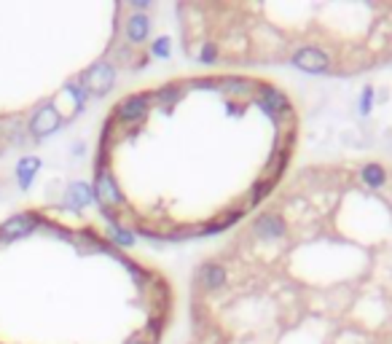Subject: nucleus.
Returning <instances> with one entry per match:
<instances>
[{
    "mask_svg": "<svg viewBox=\"0 0 392 344\" xmlns=\"http://www.w3.org/2000/svg\"><path fill=\"white\" fill-rule=\"evenodd\" d=\"M94 202H100V208L105 215H110L113 221V212L124 205V196H121L116 178L110 175V170L105 167V156L97 162V175H94Z\"/></svg>",
    "mask_w": 392,
    "mask_h": 344,
    "instance_id": "1",
    "label": "nucleus"
},
{
    "mask_svg": "<svg viewBox=\"0 0 392 344\" xmlns=\"http://www.w3.org/2000/svg\"><path fill=\"white\" fill-rule=\"evenodd\" d=\"M151 110L153 108H151V100H148V91L129 94V97H124V100L113 108V121H116L119 127H137Z\"/></svg>",
    "mask_w": 392,
    "mask_h": 344,
    "instance_id": "2",
    "label": "nucleus"
},
{
    "mask_svg": "<svg viewBox=\"0 0 392 344\" xmlns=\"http://www.w3.org/2000/svg\"><path fill=\"white\" fill-rule=\"evenodd\" d=\"M62 110L57 108V103H44L35 108V113L27 121V132H30L35 140H44V137H51L54 132H60L62 127Z\"/></svg>",
    "mask_w": 392,
    "mask_h": 344,
    "instance_id": "3",
    "label": "nucleus"
},
{
    "mask_svg": "<svg viewBox=\"0 0 392 344\" xmlns=\"http://www.w3.org/2000/svg\"><path fill=\"white\" fill-rule=\"evenodd\" d=\"M113 84H116V68L110 62H97L86 73H81V87L94 97H105L113 89Z\"/></svg>",
    "mask_w": 392,
    "mask_h": 344,
    "instance_id": "4",
    "label": "nucleus"
},
{
    "mask_svg": "<svg viewBox=\"0 0 392 344\" xmlns=\"http://www.w3.org/2000/svg\"><path fill=\"white\" fill-rule=\"evenodd\" d=\"M38 226H41V218L35 212H16V215L6 218L0 224V240L3 242L25 240V237H30Z\"/></svg>",
    "mask_w": 392,
    "mask_h": 344,
    "instance_id": "5",
    "label": "nucleus"
},
{
    "mask_svg": "<svg viewBox=\"0 0 392 344\" xmlns=\"http://www.w3.org/2000/svg\"><path fill=\"white\" fill-rule=\"evenodd\" d=\"M290 62L299 68V70H306V73H325L331 68V57L320 49V46H301Z\"/></svg>",
    "mask_w": 392,
    "mask_h": 344,
    "instance_id": "6",
    "label": "nucleus"
},
{
    "mask_svg": "<svg viewBox=\"0 0 392 344\" xmlns=\"http://www.w3.org/2000/svg\"><path fill=\"white\" fill-rule=\"evenodd\" d=\"M196 283L202 285V291H207V293H218V291L226 288L228 269L223 264H218V261H207V264H202L199 272H196Z\"/></svg>",
    "mask_w": 392,
    "mask_h": 344,
    "instance_id": "7",
    "label": "nucleus"
},
{
    "mask_svg": "<svg viewBox=\"0 0 392 344\" xmlns=\"http://www.w3.org/2000/svg\"><path fill=\"white\" fill-rule=\"evenodd\" d=\"M258 103H261V108L272 116V119L277 121H282L290 116V100H287V94L285 91H280V89H261V97H258Z\"/></svg>",
    "mask_w": 392,
    "mask_h": 344,
    "instance_id": "8",
    "label": "nucleus"
},
{
    "mask_svg": "<svg viewBox=\"0 0 392 344\" xmlns=\"http://www.w3.org/2000/svg\"><path fill=\"white\" fill-rule=\"evenodd\" d=\"M65 202H67V208H73V210L89 208L91 202H94V189H91L89 183H84V180H76V183L67 186Z\"/></svg>",
    "mask_w": 392,
    "mask_h": 344,
    "instance_id": "9",
    "label": "nucleus"
},
{
    "mask_svg": "<svg viewBox=\"0 0 392 344\" xmlns=\"http://www.w3.org/2000/svg\"><path fill=\"white\" fill-rule=\"evenodd\" d=\"M38 172H41V159H38V156H32V153L22 156V159L16 162V183H19V189H22V191H27Z\"/></svg>",
    "mask_w": 392,
    "mask_h": 344,
    "instance_id": "10",
    "label": "nucleus"
},
{
    "mask_svg": "<svg viewBox=\"0 0 392 344\" xmlns=\"http://www.w3.org/2000/svg\"><path fill=\"white\" fill-rule=\"evenodd\" d=\"M151 32V19L145 14H132L126 19V38L129 44H143Z\"/></svg>",
    "mask_w": 392,
    "mask_h": 344,
    "instance_id": "11",
    "label": "nucleus"
},
{
    "mask_svg": "<svg viewBox=\"0 0 392 344\" xmlns=\"http://www.w3.org/2000/svg\"><path fill=\"white\" fill-rule=\"evenodd\" d=\"M371 189H381L387 183V170L381 165H365L362 167V175H360Z\"/></svg>",
    "mask_w": 392,
    "mask_h": 344,
    "instance_id": "12",
    "label": "nucleus"
},
{
    "mask_svg": "<svg viewBox=\"0 0 392 344\" xmlns=\"http://www.w3.org/2000/svg\"><path fill=\"white\" fill-rule=\"evenodd\" d=\"M110 237H113V242H119V245H126V248L132 245V234H129V231H124L121 226H116V229L110 231Z\"/></svg>",
    "mask_w": 392,
    "mask_h": 344,
    "instance_id": "13",
    "label": "nucleus"
},
{
    "mask_svg": "<svg viewBox=\"0 0 392 344\" xmlns=\"http://www.w3.org/2000/svg\"><path fill=\"white\" fill-rule=\"evenodd\" d=\"M153 54H156V57H166V54H169V38H166V35L153 44Z\"/></svg>",
    "mask_w": 392,
    "mask_h": 344,
    "instance_id": "14",
    "label": "nucleus"
},
{
    "mask_svg": "<svg viewBox=\"0 0 392 344\" xmlns=\"http://www.w3.org/2000/svg\"><path fill=\"white\" fill-rule=\"evenodd\" d=\"M132 344H148V342H132Z\"/></svg>",
    "mask_w": 392,
    "mask_h": 344,
    "instance_id": "15",
    "label": "nucleus"
}]
</instances>
